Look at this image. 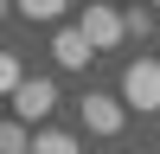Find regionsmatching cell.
<instances>
[{"instance_id":"obj_9","label":"cell","mask_w":160,"mask_h":154,"mask_svg":"<svg viewBox=\"0 0 160 154\" xmlns=\"http://www.w3.org/2000/svg\"><path fill=\"white\" fill-rule=\"evenodd\" d=\"M128 32H141V38H148V32H154V13H148V7H135V13H128Z\"/></svg>"},{"instance_id":"obj_11","label":"cell","mask_w":160,"mask_h":154,"mask_svg":"<svg viewBox=\"0 0 160 154\" xmlns=\"http://www.w3.org/2000/svg\"><path fill=\"white\" fill-rule=\"evenodd\" d=\"M154 7H160V0H154Z\"/></svg>"},{"instance_id":"obj_4","label":"cell","mask_w":160,"mask_h":154,"mask_svg":"<svg viewBox=\"0 0 160 154\" xmlns=\"http://www.w3.org/2000/svg\"><path fill=\"white\" fill-rule=\"evenodd\" d=\"M58 109V84H51V77H32V84L19 90V96H13V122H45V116Z\"/></svg>"},{"instance_id":"obj_6","label":"cell","mask_w":160,"mask_h":154,"mask_svg":"<svg viewBox=\"0 0 160 154\" xmlns=\"http://www.w3.org/2000/svg\"><path fill=\"white\" fill-rule=\"evenodd\" d=\"M32 154H83V148H77V135H58V128H38V135H32Z\"/></svg>"},{"instance_id":"obj_5","label":"cell","mask_w":160,"mask_h":154,"mask_svg":"<svg viewBox=\"0 0 160 154\" xmlns=\"http://www.w3.org/2000/svg\"><path fill=\"white\" fill-rule=\"evenodd\" d=\"M51 58H58L64 71H83V64L96 58V45H90V38H83V32L71 26V32H58V38H51Z\"/></svg>"},{"instance_id":"obj_7","label":"cell","mask_w":160,"mask_h":154,"mask_svg":"<svg viewBox=\"0 0 160 154\" xmlns=\"http://www.w3.org/2000/svg\"><path fill=\"white\" fill-rule=\"evenodd\" d=\"M13 7H19V19H38V26H45V19L64 13V0H13Z\"/></svg>"},{"instance_id":"obj_8","label":"cell","mask_w":160,"mask_h":154,"mask_svg":"<svg viewBox=\"0 0 160 154\" xmlns=\"http://www.w3.org/2000/svg\"><path fill=\"white\" fill-rule=\"evenodd\" d=\"M26 84H32V77L19 71V58H0V90H7V96H19Z\"/></svg>"},{"instance_id":"obj_1","label":"cell","mask_w":160,"mask_h":154,"mask_svg":"<svg viewBox=\"0 0 160 154\" xmlns=\"http://www.w3.org/2000/svg\"><path fill=\"white\" fill-rule=\"evenodd\" d=\"M122 103H128L135 116H160V58L141 51V58L122 71Z\"/></svg>"},{"instance_id":"obj_10","label":"cell","mask_w":160,"mask_h":154,"mask_svg":"<svg viewBox=\"0 0 160 154\" xmlns=\"http://www.w3.org/2000/svg\"><path fill=\"white\" fill-rule=\"evenodd\" d=\"M83 7H102V0H83Z\"/></svg>"},{"instance_id":"obj_3","label":"cell","mask_w":160,"mask_h":154,"mask_svg":"<svg viewBox=\"0 0 160 154\" xmlns=\"http://www.w3.org/2000/svg\"><path fill=\"white\" fill-rule=\"evenodd\" d=\"M77 116H83V135H122L128 103H122V96H83V103H77Z\"/></svg>"},{"instance_id":"obj_2","label":"cell","mask_w":160,"mask_h":154,"mask_svg":"<svg viewBox=\"0 0 160 154\" xmlns=\"http://www.w3.org/2000/svg\"><path fill=\"white\" fill-rule=\"evenodd\" d=\"M77 32H83L96 51H115L122 32H128V13H115L109 0H102V7H83V13H77Z\"/></svg>"}]
</instances>
